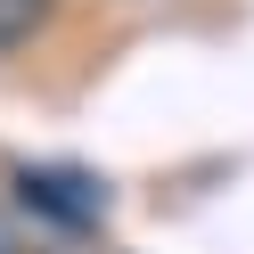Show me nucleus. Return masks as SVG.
<instances>
[{"label": "nucleus", "instance_id": "nucleus-2", "mask_svg": "<svg viewBox=\"0 0 254 254\" xmlns=\"http://www.w3.org/2000/svg\"><path fill=\"white\" fill-rule=\"evenodd\" d=\"M50 17H58V0H0V58L25 50V41H33Z\"/></svg>", "mask_w": 254, "mask_h": 254}, {"label": "nucleus", "instance_id": "nucleus-1", "mask_svg": "<svg viewBox=\"0 0 254 254\" xmlns=\"http://www.w3.org/2000/svg\"><path fill=\"white\" fill-rule=\"evenodd\" d=\"M17 205L58 230H99L107 221V181L82 164H17Z\"/></svg>", "mask_w": 254, "mask_h": 254}]
</instances>
